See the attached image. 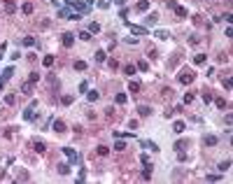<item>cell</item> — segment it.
<instances>
[{
    "label": "cell",
    "mask_w": 233,
    "mask_h": 184,
    "mask_svg": "<svg viewBox=\"0 0 233 184\" xmlns=\"http://www.w3.org/2000/svg\"><path fill=\"white\" fill-rule=\"evenodd\" d=\"M156 21H159V14H156V12H152V14L147 17V23H156Z\"/></svg>",
    "instance_id": "26"
},
{
    "label": "cell",
    "mask_w": 233,
    "mask_h": 184,
    "mask_svg": "<svg viewBox=\"0 0 233 184\" xmlns=\"http://www.w3.org/2000/svg\"><path fill=\"white\" fill-rule=\"evenodd\" d=\"M28 82H30V84H35V82H40V75H37V72H30V77H28Z\"/></svg>",
    "instance_id": "29"
},
{
    "label": "cell",
    "mask_w": 233,
    "mask_h": 184,
    "mask_svg": "<svg viewBox=\"0 0 233 184\" xmlns=\"http://www.w3.org/2000/svg\"><path fill=\"white\" fill-rule=\"evenodd\" d=\"M138 70L147 72V70H149V63H147V61H140V63H138Z\"/></svg>",
    "instance_id": "25"
},
{
    "label": "cell",
    "mask_w": 233,
    "mask_h": 184,
    "mask_svg": "<svg viewBox=\"0 0 233 184\" xmlns=\"http://www.w3.org/2000/svg\"><path fill=\"white\" fill-rule=\"evenodd\" d=\"M23 44H26V47H33V44H35V37H26V40H23Z\"/></svg>",
    "instance_id": "39"
},
{
    "label": "cell",
    "mask_w": 233,
    "mask_h": 184,
    "mask_svg": "<svg viewBox=\"0 0 233 184\" xmlns=\"http://www.w3.org/2000/svg\"><path fill=\"white\" fill-rule=\"evenodd\" d=\"M228 166H231V161H222V163H219V170L224 173V170H228Z\"/></svg>",
    "instance_id": "35"
},
{
    "label": "cell",
    "mask_w": 233,
    "mask_h": 184,
    "mask_svg": "<svg viewBox=\"0 0 233 184\" xmlns=\"http://www.w3.org/2000/svg\"><path fill=\"white\" fill-rule=\"evenodd\" d=\"M166 5H168V7H172V9L177 7V2H175V0H166Z\"/></svg>",
    "instance_id": "46"
},
{
    "label": "cell",
    "mask_w": 233,
    "mask_h": 184,
    "mask_svg": "<svg viewBox=\"0 0 233 184\" xmlns=\"http://www.w3.org/2000/svg\"><path fill=\"white\" fill-rule=\"evenodd\" d=\"M200 96H203V100H205V103H210V100H212V91L203 89V91H200Z\"/></svg>",
    "instance_id": "16"
},
{
    "label": "cell",
    "mask_w": 233,
    "mask_h": 184,
    "mask_svg": "<svg viewBox=\"0 0 233 184\" xmlns=\"http://www.w3.org/2000/svg\"><path fill=\"white\" fill-rule=\"evenodd\" d=\"M75 70H86V63L84 61H75Z\"/></svg>",
    "instance_id": "28"
},
{
    "label": "cell",
    "mask_w": 233,
    "mask_h": 184,
    "mask_svg": "<svg viewBox=\"0 0 233 184\" xmlns=\"http://www.w3.org/2000/svg\"><path fill=\"white\" fill-rule=\"evenodd\" d=\"M149 114H152V110H149L147 105H142V107H140V117H149Z\"/></svg>",
    "instance_id": "27"
},
{
    "label": "cell",
    "mask_w": 233,
    "mask_h": 184,
    "mask_svg": "<svg viewBox=\"0 0 233 184\" xmlns=\"http://www.w3.org/2000/svg\"><path fill=\"white\" fill-rule=\"evenodd\" d=\"M140 89H142V84H140V82H135V79H131V82H128V91H131V93H138Z\"/></svg>",
    "instance_id": "4"
},
{
    "label": "cell",
    "mask_w": 233,
    "mask_h": 184,
    "mask_svg": "<svg viewBox=\"0 0 233 184\" xmlns=\"http://www.w3.org/2000/svg\"><path fill=\"white\" fill-rule=\"evenodd\" d=\"M116 103H119V105H124L126 103V93H116V98H114Z\"/></svg>",
    "instance_id": "30"
},
{
    "label": "cell",
    "mask_w": 233,
    "mask_h": 184,
    "mask_svg": "<svg viewBox=\"0 0 233 184\" xmlns=\"http://www.w3.org/2000/svg\"><path fill=\"white\" fill-rule=\"evenodd\" d=\"M63 47H72V44H75V35H72V33H63Z\"/></svg>",
    "instance_id": "3"
},
{
    "label": "cell",
    "mask_w": 233,
    "mask_h": 184,
    "mask_svg": "<svg viewBox=\"0 0 233 184\" xmlns=\"http://www.w3.org/2000/svg\"><path fill=\"white\" fill-rule=\"evenodd\" d=\"M54 56H45V58H42V65H45V68H51V65H54Z\"/></svg>",
    "instance_id": "12"
},
{
    "label": "cell",
    "mask_w": 233,
    "mask_h": 184,
    "mask_svg": "<svg viewBox=\"0 0 233 184\" xmlns=\"http://www.w3.org/2000/svg\"><path fill=\"white\" fill-rule=\"evenodd\" d=\"M5 103H7V105H14V103H17V96H14V93H5Z\"/></svg>",
    "instance_id": "17"
},
{
    "label": "cell",
    "mask_w": 233,
    "mask_h": 184,
    "mask_svg": "<svg viewBox=\"0 0 233 184\" xmlns=\"http://www.w3.org/2000/svg\"><path fill=\"white\" fill-rule=\"evenodd\" d=\"M140 161H142L144 166H152V163H149V156H147V154H142V158H140Z\"/></svg>",
    "instance_id": "44"
},
{
    "label": "cell",
    "mask_w": 233,
    "mask_h": 184,
    "mask_svg": "<svg viewBox=\"0 0 233 184\" xmlns=\"http://www.w3.org/2000/svg\"><path fill=\"white\" fill-rule=\"evenodd\" d=\"M184 147H187V142H184V140H179L177 145H175V149H184Z\"/></svg>",
    "instance_id": "45"
},
{
    "label": "cell",
    "mask_w": 233,
    "mask_h": 184,
    "mask_svg": "<svg viewBox=\"0 0 233 184\" xmlns=\"http://www.w3.org/2000/svg\"><path fill=\"white\" fill-rule=\"evenodd\" d=\"M98 30H100L98 23H91V26H89V33H98Z\"/></svg>",
    "instance_id": "41"
},
{
    "label": "cell",
    "mask_w": 233,
    "mask_h": 184,
    "mask_svg": "<svg viewBox=\"0 0 233 184\" xmlns=\"http://www.w3.org/2000/svg\"><path fill=\"white\" fill-rule=\"evenodd\" d=\"M124 72H126V75H135V65H133V63L124 65Z\"/></svg>",
    "instance_id": "21"
},
{
    "label": "cell",
    "mask_w": 233,
    "mask_h": 184,
    "mask_svg": "<svg viewBox=\"0 0 233 184\" xmlns=\"http://www.w3.org/2000/svg\"><path fill=\"white\" fill-rule=\"evenodd\" d=\"M96 154H98V156H107V154H110V147H105V145H98V147H96Z\"/></svg>",
    "instance_id": "9"
},
{
    "label": "cell",
    "mask_w": 233,
    "mask_h": 184,
    "mask_svg": "<svg viewBox=\"0 0 233 184\" xmlns=\"http://www.w3.org/2000/svg\"><path fill=\"white\" fill-rule=\"evenodd\" d=\"M86 98H89L91 103H93V100H98V98H100V93H98V91H96V89H91L89 93H86Z\"/></svg>",
    "instance_id": "13"
},
{
    "label": "cell",
    "mask_w": 233,
    "mask_h": 184,
    "mask_svg": "<svg viewBox=\"0 0 233 184\" xmlns=\"http://www.w3.org/2000/svg\"><path fill=\"white\" fill-rule=\"evenodd\" d=\"M198 42H200V37H198V35H191V37H189V44H198Z\"/></svg>",
    "instance_id": "42"
},
{
    "label": "cell",
    "mask_w": 233,
    "mask_h": 184,
    "mask_svg": "<svg viewBox=\"0 0 233 184\" xmlns=\"http://www.w3.org/2000/svg\"><path fill=\"white\" fill-rule=\"evenodd\" d=\"M12 75H14V70H12V68H7V70L2 72V79H9V77H12Z\"/></svg>",
    "instance_id": "38"
},
{
    "label": "cell",
    "mask_w": 233,
    "mask_h": 184,
    "mask_svg": "<svg viewBox=\"0 0 233 184\" xmlns=\"http://www.w3.org/2000/svg\"><path fill=\"white\" fill-rule=\"evenodd\" d=\"M203 142H205L207 147H215V145H217V142H219V140H217L215 135H205V138H203Z\"/></svg>",
    "instance_id": "8"
},
{
    "label": "cell",
    "mask_w": 233,
    "mask_h": 184,
    "mask_svg": "<svg viewBox=\"0 0 233 184\" xmlns=\"http://www.w3.org/2000/svg\"><path fill=\"white\" fill-rule=\"evenodd\" d=\"M96 61H98V63L105 61V51H96Z\"/></svg>",
    "instance_id": "37"
},
{
    "label": "cell",
    "mask_w": 233,
    "mask_h": 184,
    "mask_svg": "<svg viewBox=\"0 0 233 184\" xmlns=\"http://www.w3.org/2000/svg\"><path fill=\"white\" fill-rule=\"evenodd\" d=\"M58 173H61V175H68V173H70V166H68V163H58Z\"/></svg>",
    "instance_id": "18"
},
{
    "label": "cell",
    "mask_w": 233,
    "mask_h": 184,
    "mask_svg": "<svg viewBox=\"0 0 233 184\" xmlns=\"http://www.w3.org/2000/svg\"><path fill=\"white\" fill-rule=\"evenodd\" d=\"M33 149H35L37 154H45V151H47V147H45V142H37V140H33Z\"/></svg>",
    "instance_id": "6"
},
{
    "label": "cell",
    "mask_w": 233,
    "mask_h": 184,
    "mask_svg": "<svg viewBox=\"0 0 233 184\" xmlns=\"http://www.w3.org/2000/svg\"><path fill=\"white\" fill-rule=\"evenodd\" d=\"M205 54H196V56H194V63H196V65H203V63H205Z\"/></svg>",
    "instance_id": "11"
},
{
    "label": "cell",
    "mask_w": 233,
    "mask_h": 184,
    "mask_svg": "<svg viewBox=\"0 0 233 184\" xmlns=\"http://www.w3.org/2000/svg\"><path fill=\"white\" fill-rule=\"evenodd\" d=\"M17 179H19V182H26V179H28V173H26V170H21V173L17 175Z\"/></svg>",
    "instance_id": "32"
},
{
    "label": "cell",
    "mask_w": 233,
    "mask_h": 184,
    "mask_svg": "<svg viewBox=\"0 0 233 184\" xmlns=\"http://www.w3.org/2000/svg\"><path fill=\"white\" fill-rule=\"evenodd\" d=\"M161 93H163V100H170L172 98V89H163Z\"/></svg>",
    "instance_id": "23"
},
{
    "label": "cell",
    "mask_w": 233,
    "mask_h": 184,
    "mask_svg": "<svg viewBox=\"0 0 233 184\" xmlns=\"http://www.w3.org/2000/svg\"><path fill=\"white\" fill-rule=\"evenodd\" d=\"M194 103V93H184V105H191Z\"/></svg>",
    "instance_id": "31"
},
{
    "label": "cell",
    "mask_w": 233,
    "mask_h": 184,
    "mask_svg": "<svg viewBox=\"0 0 233 184\" xmlns=\"http://www.w3.org/2000/svg\"><path fill=\"white\" fill-rule=\"evenodd\" d=\"M177 63H179V54H175V56H172L170 61H168V68H175Z\"/></svg>",
    "instance_id": "22"
},
{
    "label": "cell",
    "mask_w": 233,
    "mask_h": 184,
    "mask_svg": "<svg viewBox=\"0 0 233 184\" xmlns=\"http://www.w3.org/2000/svg\"><path fill=\"white\" fill-rule=\"evenodd\" d=\"M61 103H63V105H70V103H72V96H63Z\"/></svg>",
    "instance_id": "40"
},
{
    "label": "cell",
    "mask_w": 233,
    "mask_h": 184,
    "mask_svg": "<svg viewBox=\"0 0 233 184\" xmlns=\"http://www.w3.org/2000/svg\"><path fill=\"white\" fill-rule=\"evenodd\" d=\"M128 28H131V33H135V35H147V33H149L147 28H142V26H135V23H128Z\"/></svg>",
    "instance_id": "2"
},
{
    "label": "cell",
    "mask_w": 233,
    "mask_h": 184,
    "mask_svg": "<svg viewBox=\"0 0 233 184\" xmlns=\"http://www.w3.org/2000/svg\"><path fill=\"white\" fill-rule=\"evenodd\" d=\"M114 149H116V151H124V149H126V145H124V142H116V145H114Z\"/></svg>",
    "instance_id": "43"
},
{
    "label": "cell",
    "mask_w": 233,
    "mask_h": 184,
    "mask_svg": "<svg viewBox=\"0 0 233 184\" xmlns=\"http://www.w3.org/2000/svg\"><path fill=\"white\" fill-rule=\"evenodd\" d=\"M215 103H217V107H219V110H224V107H226V100H224V98H217Z\"/></svg>",
    "instance_id": "34"
},
{
    "label": "cell",
    "mask_w": 233,
    "mask_h": 184,
    "mask_svg": "<svg viewBox=\"0 0 233 184\" xmlns=\"http://www.w3.org/2000/svg\"><path fill=\"white\" fill-rule=\"evenodd\" d=\"M172 128H175V133H184L187 123H184V121H175V126H172Z\"/></svg>",
    "instance_id": "15"
},
{
    "label": "cell",
    "mask_w": 233,
    "mask_h": 184,
    "mask_svg": "<svg viewBox=\"0 0 233 184\" xmlns=\"http://www.w3.org/2000/svg\"><path fill=\"white\" fill-rule=\"evenodd\" d=\"M156 37H159V40H168V33H166V30H156Z\"/></svg>",
    "instance_id": "33"
},
{
    "label": "cell",
    "mask_w": 233,
    "mask_h": 184,
    "mask_svg": "<svg viewBox=\"0 0 233 184\" xmlns=\"http://www.w3.org/2000/svg\"><path fill=\"white\" fill-rule=\"evenodd\" d=\"M51 128H54V131H56V133H65V123H63V121H61V119H56V121H54V123H51Z\"/></svg>",
    "instance_id": "5"
},
{
    "label": "cell",
    "mask_w": 233,
    "mask_h": 184,
    "mask_svg": "<svg viewBox=\"0 0 233 184\" xmlns=\"http://www.w3.org/2000/svg\"><path fill=\"white\" fill-rule=\"evenodd\" d=\"M63 151H65V156L70 158V161H77V154H75L72 149H63Z\"/></svg>",
    "instance_id": "24"
},
{
    "label": "cell",
    "mask_w": 233,
    "mask_h": 184,
    "mask_svg": "<svg viewBox=\"0 0 233 184\" xmlns=\"http://www.w3.org/2000/svg\"><path fill=\"white\" fill-rule=\"evenodd\" d=\"M33 9H35L33 2H23V5H21V12H23V14H33Z\"/></svg>",
    "instance_id": "7"
},
{
    "label": "cell",
    "mask_w": 233,
    "mask_h": 184,
    "mask_svg": "<svg viewBox=\"0 0 233 184\" xmlns=\"http://www.w3.org/2000/svg\"><path fill=\"white\" fill-rule=\"evenodd\" d=\"M30 91H33V84H30V82H26V84L21 86V93H26V96H30Z\"/></svg>",
    "instance_id": "19"
},
{
    "label": "cell",
    "mask_w": 233,
    "mask_h": 184,
    "mask_svg": "<svg viewBox=\"0 0 233 184\" xmlns=\"http://www.w3.org/2000/svg\"><path fill=\"white\" fill-rule=\"evenodd\" d=\"M68 5H70V7H75V9H79V12H84V9H86V5H82V2H75V0H68Z\"/></svg>",
    "instance_id": "14"
},
{
    "label": "cell",
    "mask_w": 233,
    "mask_h": 184,
    "mask_svg": "<svg viewBox=\"0 0 233 184\" xmlns=\"http://www.w3.org/2000/svg\"><path fill=\"white\" fill-rule=\"evenodd\" d=\"M194 79H196V72L189 70V68H184V70L179 72V82H182V84H191Z\"/></svg>",
    "instance_id": "1"
},
{
    "label": "cell",
    "mask_w": 233,
    "mask_h": 184,
    "mask_svg": "<svg viewBox=\"0 0 233 184\" xmlns=\"http://www.w3.org/2000/svg\"><path fill=\"white\" fill-rule=\"evenodd\" d=\"M175 14H177L179 19H184V17H187V7H179V5H177V7H175Z\"/></svg>",
    "instance_id": "20"
},
{
    "label": "cell",
    "mask_w": 233,
    "mask_h": 184,
    "mask_svg": "<svg viewBox=\"0 0 233 184\" xmlns=\"http://www.w3.org/2000/svg\"><path fill=\"white\" fill-rule=\"evenodd\" d=\"M79 37L84 40V42H89V40H91V33H86V30H82V33H79Z\"/></svg>",
    "instance_id": "36"
},
{
    "label": "cell",
    "mask_w": 233,
    "mask_h": 184,
    "mask_svg": "<svg viewBox=\"0 0 233 184\" xmlns=\"http://www.w3.org/2000/svg\"><path fill=\"white\" fill-rule=\"evenodd\" d=\"M135 9H138V12H147V9H149V2H147V0H140V2L135 5Z\"/></svg>",
    "instance_id": "10"
},
{
    "label": "cell",
    "mask_w": 233,
    "mask_h": 184,
    "mask_svg": "<svg viewBox=\"0 0 233 184\" xmlns=\"http://www.w3.org/2000/svg\"><path fill=\"white\" fill-rule=\"evenodd\" d=\"M5 2H7V5H12V2H14V0H5Z\"/></svg>",
    "instance_id": "47"
}]
</instances>
